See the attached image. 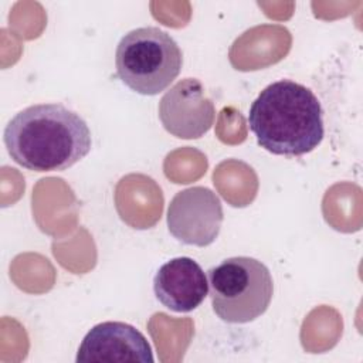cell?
<instances>
[{"label": "cell", "instance_id": "1", "mask_svg": "<svg viewBox=\"0 0 363 363\" xmlns=\"http://www.w3.org/2000/svg\"><path fill=\"white\" fill-rule=\"evenodd\" d=\"M3 139L10 157L33 172L65 170L92 145L84 118L61 104H37L17 112Z\"/></svg>", "mask_w": 363, "mask_h": 363}, {"label": "cell", "instance_id": "2", "mask_svg": "<svg viewBox=\"0 0 363 363\" xmlns=\"http://www.w3.org/2000/svg\"><path fill=\"white\" fill-rule=\"evenodd\" d=\"M248 125L261 147L288 157L312 152L325 136L319 99L291 79L275 81L259 92L250 106Z\"/></svg>", "mask_w": 363, "mask_h": 363}, {"label": "cell", "instance_id": "3", "mask_svg": "<svg viewBox=\"0 0 363 363\" xmlns=\"http://www.w3.org/2000/svg\"><path fill=\"white\" fill-rule=\"evenodd\" d=\"M121 81L140 95H157L179 77L183 54L174 38L159 27L126 33L115 52Z\"/></svg>", "mask_w": 363, "mask_h": 363}, {"label": "cell", "instance_id": "4", "mask_svg": "<svg viewBox=\"0 0 363 363\" xmlns=\"http://www.w3.org/2000/svg\"><path fill=\"white\" fill-rule=\"evenodd\" d=\"M211 306L227 323H248L269 306L274 282L268 267L251 257H231L207 271Z\"/></svg>", "mask_w": 363, "mask_h": 363}, {"label": "cell", "instance_id": "5", "mask_svg": "<svg viewBox=\"0 0 363 363\" xmlns=\"http://www.w3.org/2000/svg\"><path fill=\"white\" fill-rule=\"evenodd\" d=\"M223 218L220 197L203 186L177 191L167 207L170 234L187 245L207 247L213 244L220 234Z\"/></svg>", "mask_w": 363, "mask_h": 363}, {"label": "cell", "instance_id": "6", "mask_svg": "<svg viewBox=\"0 0 363 363\" xmlns=\"http://www.w3.org/2000/svg\"><path fill=\"white\" fill-rule=\"evenodd\" d=\"M216 108L197 78L176 82L159 102L163 128L179 139H199L214 123Z\"/></svg>", "mask_w": 363, "mask_h": 363}, {"label": "cell", "instance_id": "7", "mask_svg": "<svg viewBox=\"0 0 363 363\" xmlns=\"http://www.w3.org/2000/svg\"><path fill=\"white\" fill-rule=\"evenodd\" d=\"M77 363H153V350L145 335L135 326L108 320L95 325L84 336Z\"/></svg>", "mask_w": 363, "mask_h": 363}, {"label": "cell", "instance_id": "8", "mask_svg": "<svg viewBox=\"0 0 363 363\" xmlns=\"http://www.w3.org/2000/svg\"><path fill=\"white\" fill-rule=\"evenodd\" d=\"M157 301L173 312H191L208 295V279L190 257H177L164 262L153 278Z\"/></svg>", "mask_w": 363, "mask_h": 363}]
</instances>
